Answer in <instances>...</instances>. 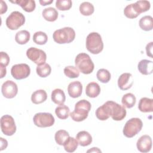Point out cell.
I'll list each match as a JSON object with an SVG mask.
<instances>
[{
  "label": "cell",
  "mask_w": 153,
  "mask_h": 153,
  "mask_svg": "<svg viewBox=\"0 0 153 153\" xmlns=\"http://www.w3.org/2000/svg\"><path fill=\"white\" fill-rule=\"evenodd\" d=\"M133 84V78L130 73H123L118 79V87L122 90H127L131 87Z\"/></svg>",
  "instance_id": "cell-14"
},
{
  "label": "cell",
  "mask_w": 153,
  "mask_h": 153,
  "mask_svg": "<svg viewBox=\"0 0 153 153\" xmlns=\"http://www.w3.org/2000/svg\"><path fill=\"white\" fill-rule=\"evenodd\" d=\"M1 14H2L7 12V5L4 1H1Z\"/></svg>",
  "instance_id": "cell-40"
},
{
  "label": "cell",
  "mask_w": 153,
  "mask_h": 153,
  "mask_svg": "<svg viewBox=\"0 0 153 153\" xmlns=\"http://www.w3.org/2000/svg\"><path fill=\"white\" fill-rule=\"evenodd\" d=\"M97 78L102 83L108 82L111 78V75L109 71L106 69H100L96 74Z\"/></svg>",
  "instance_id": "cell-34"
},
{
  "label": "cell",
  "mask_w": 153,
  "mask_h": 153,
  "mask_svg": "<svg viewBox=\"0 0 153 153\" xmlns=\"http://www.w3.org/2000/svg\"><path fill=\"white\" fill-rule=\"evenodd\" d=\"M39 3L41 4V5L42 6H45L47 5H48V4H51L53 2V0H48V1H44V0H40L39 1Z\"/></svg>",
  "instance_id": "cell-43"
},
{
  "label": "cell",
  "mask_w": 153,
  "mask_h": 153,
  "mask_svg": "<svg viewBox=\"0 0 153 153\" xmlns=\"http://www.w3.org/2000/svg\"><path fill=\"white\" fill-rule=\"evenodd\" d=\"M36 72L38 75L41 78H45L50 75L51 68L48 63H44L42 65L37 66Z\"/></svg>",
  "instance_id": "cell-31"
},
{
  "label": "cell",
  "mask_w": 153,
  "mask_h": 153,
  "mask_svg": "<svg viewBox=\"0 0 153 153\" xmlns=\"http://www.w3.org/2000/svg\"><path fill=\"white\" fill-rule=\"evenodd\" d=\"M79 11L83 16H88L94 11V8L92 4L89 2H83L79 5Z\"/></svg>",
  "instance_id": "cell-30"
},
{
  "label": "cell",
  "mask_w": 153,
  "mask_h": 153,
  "mask_svg": "<svg viewBox=\"0 0 153 153\" xmlns=\"http://www.w3.org/2000/svg\"><path fill=\"white\" fill-rule=\"evenodd\" d=\"M25 22V17L24 15L18 11H13L6 19V25L11 30H17L23 26Z\"/></svg>",
  "instance_id": "cell-7"
},
{
  "label": "cell",
  "mask_w": 153,
  "mask_h": 153,
  "mask_svg": "<svg viewBox=\"0 0 153 153\" xmlns=\"http://www.w3.org/2000/svg\"><path fill=\"white\" fill-rule=\"evenodd\" d=\"M44 19L48 22H54L57 19L58 12L53 7L45 8L42 13Z\"/></svg>",
  "instance_id": "cell-23"
},
{
  "label": "cell",
  "mask_w": 153,
  "mask_h": 153,
  "mask_svg": "<svg viewBox=\"0 0 153 153\" xmlns=\"http://www.w3.org/2000/svg\"><path fill=\"white\" fill-rule=\"evenodd\" d=\"M30 34L26 30H22L17 32L15 36V40L19 44L23 45L26 44L30 39Z\"/></svg>",
  "instance_id": "cell-27"
},
{
  "label": "cell",
  "mask_w": 153,
  "mask_h": 153,
  "mask_svg": "<svg viewBox=\"0 0 153 153\" xmlns=\"http://www.w3.org/2000/svg\"><path fill=\"white\" fill-rule=\"evenodd\" d=\"M136 102V98L135 96L131 93L125 94L121 99V103L123 106L127 108H131L134 106Z\"/></svg>",
  "instance_id": "cell-26"
},
{
  "label": "cell",
  "mask_w": 153,
  "mask_h": 153,
  "mask_svg": "<svg viewBox=\"0 0 153 153\" xmlns=\"http://www.w3.org/2000/svg\"><path fill=\"white\" fill-rule=\"evenodd\" d=\"M100 93V87L96 82H89L85 88L86 95L91 98L97 97Z\"/></svg>",
  "instance_id": "cell-19"
},
{
  "label": "cell",
  "mask_w": 153,
  "mask_h": 153,
  "mask_svg": "<svg viewBox=\"0 0 153 153\" xmlns=\"http://www.w3.org/2000/svg\"><path fill=\"white\" fill-rule=\"evenodd\" d=\"M33 121L34 124L38 127H49L54 124L55 119L50 113L39 112L34 115Z\"/></svg>",
  "instance_id": "cell-8"
},
{
  "label": "cell",
  "mask_w": 153,
  "mask_h": 153,
  "mask_svg": "<svg viewBox=\"0 0 153 153\" xmlns=\"http://www.w3.org/2000/svg\"><path fill=\"white\" fill-rule=\"evenodd\" d=\"M82 91V85L78 81H75L69 83L68 86V92L70 97L72 98L79 97Z\"/></svg>",
  "instance_id": "cell-15"
},
{
  "label": "cell",
  "mask_w": 153,
  "mask_h": 153,
  "mask_svg": "<svg viewBox=\"0 0 153 153\" xmlns=\"http://www.w3.org/2000/svg\"><path fill=\"white\" fill-rule=\"evenodd\" d=\"M75 64L78 70L84 74H91L94 68V65L90 56L85 53H79L76 56Z\"/></svg>",
  "instance_id": "cell-3"
},
{
  "label": "cell",
  "mask_w": 153,
  "mask_h": 153,
  "mask_svg": "<svg viewBox=\"0 0 153 153\" xmlns=\"http://www.w3.org/2000/svg\"><path fill=\"white\" fill-rule=\"evenodd\" d=\"M140 27L145 31L151 30L153 28V19L151 16L142 17L139 22Z\"/></svg>",
  "instance_id": "cell-24"
},
{
  "label": "cell",
  "mask_w": 153,
  "mask_h": 153,
  "mask_svg": "<svg viewBox=\"0 0 153 153\" xmlns=\"http://www.w3.org/2000/svg\"><path fill=\"white\" fill-rule=\"evenodd\" d=\"M52 101L59 105H63L66 100V96L64 91L60 88H56L53 90L51 95Z\"/></svg>",
  "instance_id": "cell-20"
},
{
  "label": "cell",
  "mask_w": 153,
  "mask_h": 153,
  "mask_svg": "<svg viewBox=\"0 0 153 153\" xmlns=\"http://www.w3.org/2000/svg\"><path fill=\"white\" fill-rule=\"evenodd\" d=\"M69 133L65 130H60L56 132L54 139L56 142L59 145H63L65 141L69 138Z\"/></svg>",
  "instance_id": "cell-32"
},
{
  "label": "cell",
  "mask_w": 153,
  "mask_h": 153,
  "mask_svg": "<svg viewBox=\"0 0 153 153\" xmlns=\"http://www.w3.org/2000/svg\"><path fill=\"white\" fill-rule=\"evenodd\" d=\"M138 108L142 112H152L153 111V99L142 97L140 99Z\"/></svg>",
  "instance_id": "cell-17"
},
{
  "label": "cell",
  "mask_w": 153,
  "mask_h": 153,
  "mask_svg": "<svg viewBox=\"0 0 153 153\" xmlns=\"http://www.w3.org/2000/svg\"><path fill=\"white\" fill-rule=\"evenodd\" d=\"M0 139H1V149H0V150L2 151L7 147L8 142L6 139H5L2 137H1Z\"/></svg>",
  "instance_id": "cell-41"
},
{
  "label": "cell",
  "mask_w": 153,
  "mask_h": 153,
  "mask_svg": "<svg viewBox=\"0 0 153 153\" xmlns=\"http://www.w3.org/2000/svg\"><path fill=\"white\" fill-rule=\"evenodd\" d=\"M135 11L140 14L148 11L151 7V4L148 1H138L133 4Z\"/></svg>",
  "instance_id": "cell-25"
},
{
  "label": "cell",
  "mask_w": 153,
  "mask_h": 153,
  "mask_svg": "<svg viewBox=\"0 0 153 153\" xmlns=\"http://www.w3.org/2000/svg\"><path fill=\"white\" fill-rule=\"evenodd\" d=\"M72 5L71 0H57L56 2V8L60 11L69 10Z\"/></svg>",
  "instance_id": "cell-36"
},
{
  "label": "cell",
  "mask_w": 153,
  "mask_h": 153,
  "mask_svg": "<svg viewBox=\"0 0 153 153\" xmlns=\"http://www.w3.org/2000/svg\"><path fill=\"white\" fill-rule=\"evenodd\" d=\"M47 99V94L44 90L35 91L31 96V101L34 104H40L45 102Z\"/></svg>",
  "instance_id": "cell-21"
},
{
  "label": "cell",
  "mask_w": 153,
  "mask_h": 153,
  "mask_svg": "<svg viewBox=\"0 0 153 153\" xmlns=\"http://www.w3.org/2000/svg\"><path fill=\"white\" fill-rule=\"evenodd\" d=\"M126 113L123 106L111 100L99 106L95 112L97 118L101 121L106 120L110 117L115 121H121L126 117Z\"/></svg>",
  "instance_id": "cell-1"
},
{
  "label": "cell",
  "mask_w": 153,
  "mask_h": 153,
  "mask_svg": "<svg viewBox=\"0 0 153 153\" xmlns=\"http://www.w3.org/2000/svg\"><path fill=\"white\" fill-rule=\"evenodd\" d=\"M10 62V57L7 53L4 51L0 53V65L6 67Z\"/></svg>",
  "instance_id": "cell-38"
},
{
  "label": "cell",
  "mask_w": 153,
  "mask_h": 153,
  "mask_svg": "<svg viewBox=\"0 0 153 153\" xmlns=\"http://www.w3.org/2000/svg\"><path fill=\"white\" fill-rule=\"evenodd\" d=\"M65 75L69 78H75L79 76V71L74 66H68L64 68Z\"/></svg>",
  "instance_id": "cell-35"
},
{
  "label": "cell",
  "mask_w": 153,
  "mask_h": 153,
  "mask_svg": "<svg viewBox=\"0 0 153 153\" xmlns=\"http://www.w3.org/2000/svg\"><path fill=\"white\" fill-rule=\"evenodd\" d=\"M91 108V103L85 100L82 99L78 102L75 105V109L70 114V116L75 121L80 122L85 120L88 115Z\"/></svg>",
  "instance_id": "cell-2"
},
{
  "label": "cell",
  "mask_w": 153,
  "mask_h": 153,
  "mask_svg": "<svg viewBox=\"0 0 153 153\" xmlns=\"http://www.w3.org/2000/svg\"><path fill=\"white\" fill-rule=\"evenodd\" d=\"M1 92L5 97L12 99L18 93L17 85L14 81L7 80L2 85Z\"/></svg>",
  "instance_id": "cell-12"
},
{
  "label": "cell",
  "mask_w": 153,
  "mask_h": 153,
  "mask_svg": "<svg viewBox=\"0 0 153 153\" xmlns=\"http://www.w3.org/2000/svg\"><path fill=\"white\" fill-rule=\"evenodd\" d=\"M142 126L143 123L140 118H132L126 123L123 130V134L128 138L133 137L140 131Z\"/></svg>",
  "instance_id": "cell-6"
},
{
  "label": "cell",
  "mask_w": 153,
  "mask_h": 153,
  "mask_svg": "<svg viewBox=\"0 0 153 153\" xmlns=\"http://www.w3.org/2000/svg\"><path fill=\"white\" fill-rule=\"evenodd\" d=\"M76 139L78 144L82 146H86L92 142V137L91 134L86 131H79L76 135Z\"/></svg>",
  "instance_id": "cell-18"
},
{
  "label": "cell",
  "mask_w": 153,
  "mask_h": 153,
  "mask_svg": "<svg viewBox=\"0 0 153 153\" xmlns=\"http://www.w3.org/2000/svg\"><path fill=\"white\" fill-rule=\"evenodd\" d=\"M152 42H150L148 43L146 46V55L151 58L152 57Z\"/></svg>",
  "instance_id": "cell-39"
},
{
  "label": "cell",
  "mask_w": 153,
  "mask_h": 153,
  "mask_svg": "<svg viewBox=\"0 0 153 153\" xmlns=\"http://www.w3.org/2000/svg\"><path fill=\"white\" fill-rule=\"evenodd\" d=\"M0 68H1L0 78H2L4 76H5V75L7 74V69H6V67L1 66V65H0Z\"/></svg>",
  "instance_id": "cell-42"
},
{
  "label": "cell",
  "mask_w": 153,
  "mask_h": 153,
  "mask_svg": "<svg viewBox=\"0 0 153 153\" xmlns=\"http://www.w3.org/2000/svg\"><path fill=\"white\" fill-rule=\"evenodd\" d=\"M33 41L36 44L44 45L48 41V36L44 32H36L33 35Z\"/></svg>",
  "instance_id": "cell-33"
},
{
  "label": "cell",
  "mask_w": 153,
  "mask_h": 153,
  "mask_svg": "<svg viewBox=\"0 0 153 153\" xmlns=\"http://www.w3.org/2000/svg\"><path fill=\"white\" fill-rule=\"evenodd\" d=\"M11 74L16 79H23L29 76L30 74V69L29 65L26 63L16 64L12 66Z\"/></svg>",
  "instance_id": "cell-11"
},
{
  "label": "cell",
  "mask_w": 153,
  "mask_h": 153,
  "mask_svg": "<svg viewBox=\"0 0 153 153\" xmlns=\"http://www.w3.org/2000/svg\"><path fill=\"white\" fill-rule=\"evenodd\" d=\"M55 113L59 119L65 120L68 118L70 115V109L68 106L63 104L56 108Z\"/></svg>",
  "instance_id": "cell-28"
},
{
  "label": "cell",
  "mask_w": 153,
  "mask_h": 153,
  "mask_svg": "<svg viewBox=\"0 0 153 153\" xmlns=\"http://www.w3.org/2000/svg\"><path fill=\"white\" fill-rule=\"evenodd\" d=\"M137 69L143 75H150L152 73L153 62L146 59L141 60L137 65Z\"/></svg>",
  "instance_id": "cell-16"
},
{
  "label": "cell",
  "mask_w": 153,
  "mask_h": 153,
  "mask_svg": "<svg viewBox=\"0 0 153 153\" xmlns=\"http://www.w3.org/2000/svg\"><path fill=\"white\" fill-rule=\"evenodd\" d=\"M87 152H101V151H100L98 148L93 147V148H92L91 149L88 150Z\"/></svg>",
  "instance_id": "cell-44"
},
{
  "label": "cell",
  "mask_w": 153,
  "mask_h": 153,
  "mask_svg": "<svg viewBox=\"0 0 153 153\" xmlns=\"http://www.w3.org/2000/svg\"><path fill=\"white\" fill-rule=\"evenodd\" d=\"M78 142L76 139L73 137H69L63 144L65 150L68 152H74L78 146Z\"/></svg>",
  "instance_id": "cell-29"
},
{
  "label": "cell",
  "mask_w": 153,
  "mask_h": 153,
  "mask_svg": "<svg viewBox=\"0 0 153 153\" xmlns=\"http://www.w3.org/2000/svg\"><path fill=\"white\" fill-rule=\"evenodd\" d=\"M2 132L7 136H12L16 131V126L14 118L10 115H3L1 118Z\"/></svg>",
  "instance_id": "cell-10"
},
{
  "label": "cell",
  "mask_w": 153,
  "mask_h": 153,
  "mask_svg": "<svg viewBox=\"0 0 153 153\" xmlns=\"http://www.w3.org/2000/svg\"><path fill=\"white\" fill-rule=\"evenodd\" d=\"M136 146L140 152L146 153L151 151L152 148L151 137L146 134L142 136L137 141Z\"/></svg>",
  "instance_id": "cell-13"
},
{
  "label": "cell",
  "mask_w": 153,
  "mask_h": 153,
  "mask_svg": "<svg viewBox=\"0 0 153 153\" xmlns=\"http://www.w3.org/2000/svg\"><path fill=\"white\" fill-rule=\"evenodd\" d=\"M75 38V32L71 27H65L56 30L53 34L54 41L57 44H68L72 42Z\"/></svg>",
  "instance_id": "cell-5"
},
{
  "label": "cell",
  "mask_w": 153,
  "mask_h": 153,
  "mask_svg": "<svg viewBox=\"0 0 153 153\" xmlns=\"http://www.w3.org/2000/svg\"><path fill=\"white\" fill-rule=\"evenodd\" d=\"M86 48L88 51L93 54H97L103 50V42L99 33L91 32L87 35Z\"/></svg>",
  "instance_id": "cell-4"
},
{
  "label": "cell",
  "mask_w": 153,
  "mask_h": 153,
  "mask_svg": "<svg viewBox=\"0 0 153 153\" xmlns=\"http://www.w3.org/2000/svg\"><path fill=\"white\" fill-rule=\"evenodd\" d=\"M12 3H15L20 5L25 11L30 13L34 11L36 7L35 1L33 0H17L11 1Z\"/></svg>",
  "instance_id": "cell-22"
},
{
  "label": "cell",
  "mask_w": 153,
  "mask_h": 153,
  "mask_svg": "<svg viewBox=\"0 0 153 153\" xmlns=\"http://www.w3.org/2000/svg\"><path fill=\"white\" fill-rule=\"evenodd\" d=\"M26 56L38 66L45 63L47 60L46 53L43 50L35 47L29 48L26 51Z\"/></svg>",
  "instance_id": "cell-9"
},
{
  "label": "cell",
  "mask_w": 153,
  "mask_h": 153,
  "mask_svg": "<svg viewBox=\"0 0 153 153\" xmlns=\"http://www.w3.org/2000/svg\"><path fill=\"white\" fill-rule=\"evenodd\" d=\"M124 14L127 18H129V19L136 18L139 15L135 11L133 7V4L127 5L125 7L124 10Z\"/></svg>",
  "instance_id": "cell-37"
}]
</instances>
